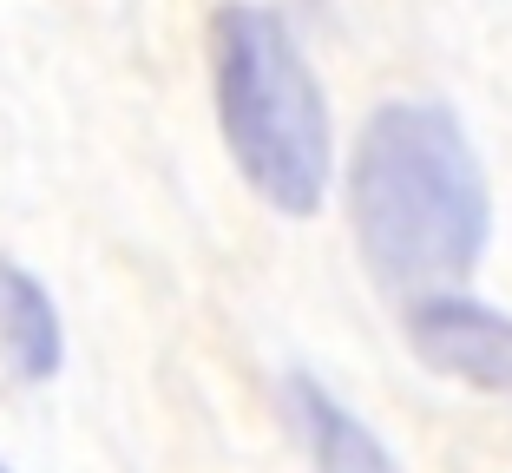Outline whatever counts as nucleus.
I'll use <instances>...</instances> for the list:
<instances>
[{
  "instance_id": "obj_5",
  "label": "nucleus",
  "mask_w": 512,
  "mask_h": 473,
  "mask_svg": "<svg viewBox=\"0 0 512 473\" xmlns=\"http://www.w3.org/2000/svg\"><path fill=\"white\" fill-rule=\"evenodd\" d=\"M0 362L14 368L20 382H53L66 362V329L46 283L7 257H0Z\"/></svg>"
},
{
  "instance_id": "obj_1",
  "label": "nucleus",
  "mask_w": 512,
  "mask_h": 473,
  "mask_svg": "<svg viewBox=\"0 0 512 473\" xmlns=\"http://www.w3.org/2000/svg\"><path fill=\"white\" fill-rule=\"evenodd\" d=\"M348 224L388 290L460 283L493 237V191L467 125L434 99L375 106L348 158Z\"/></svg>"
},
{
  "instance_id": "obj_6",
  "label": "nucleus",
  "mask_w": 512,
  "mask_h": 473,
  "mask_svg": "<svg viewBox=\"0 0 512 473\" xmlns=\"http://www.w3.org/2000/svg\"><path fill=\"white\" fill-rule=\"evenodd\" d=\"M0 473H7V467H0Z\"/></svg>"
},
{
  "instance_id": "obj_3",
  "label": "nucleus",
  "mask_w": 512,
  "mask_h": 473,
  "mask_svg": "<svg viewBox=\"0 0 512 473\" xmlns=\"http://www.w3.org/2000/svg\"><path fill=\"white\" fill-rule=\"evenodd\" d=\"M407 349L434 375L512 401V316L460 290H421L401 316Z\"/></svg>"
},
{
  "instance_id": "obj_2",
  "label": "nucleus",
  "mask_w": 512,
  "mask_h": 473,
  "mask_svg": "<svg viewBox=\"0 0 512 473\" xmlns=\"http://www.w3.org/2000/svg\"><path fill=\"white\" fill-rule=\"evenodd\" d=\"M217 132L243 184L283 217H316L335 178V119L289 20L256 0H224L211 20Z\"/></svg>"
},
{
  "instance_id": "obj_4",
  "label": "nucleus",
  "mask_w": 512,
  "mask_h": 473,
  "mask_svg": "<svg viewBox=\"0 0 512 473\" xmlns=\"http://www.w3.org/2000/svg\"><path fill=\"white\" fill-rule=\"evenodd\" d=\"M283 414H289V428H296V441L316 473H401L394 454L381 447V434L348 401H335L316 375H302V368L283 375Z\"/></svg>"
}]
</instances>
